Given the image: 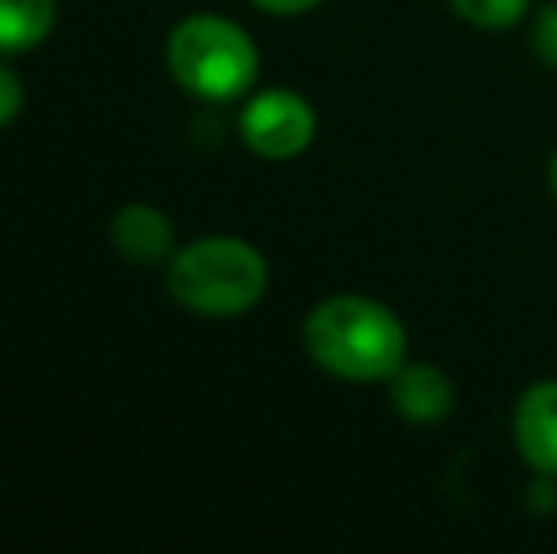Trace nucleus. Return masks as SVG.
<instances>
[{
  "instance_id": "1",
  "label": "nucleus",
  "mask_w": 557,
  "mask_h": 554,
  "mask_svg": "<svg viewBox=\"0 0 557 554\" xmlns=\"http://www.w3.org/2000/svg\"><path fill=\"white\" fill-rule=\"evenodd\" d=\"M304 349L334 380L387 384L410 361V331L391 304L360 293H337L308 311Z\"/></svg>"
},
{
  "instance_id": "2",
  "label": "nucleus",
  "mask_w": 557,
  "mask_h": 554,
  "mask_svg": "<svg viewBox=\"0 0 557 554\" xmlns=\"http://www.w3.org/2000/svg\"><path fill=\"white\" fill-rule=\"evenodd\" d=\"M168 288L186 311L206 319H235L258 308L270 288V262L255 244L209 236L171 259Z\"/></svg>"
},
{
  "instance_id": "3",
  "label": "nucleus",
  "mask_w": 557,
  "mask_h": 554,
  "mask_svg": "<svg viewBox=\"0 0 557 554\" xmlns=\"http://www.w3.org/2000/svg\"><path fill=\"white\" fill-rule=\"evenodd\" d=\"M258 46L224 15H190L168 38V69L190 96L209 103L243 99L258 81Z\"/></svg>"
},
{
  "instance_id": "4",
  "label": "nucleus",
  "mask_w": 557,
  "mask_h": 554,
  "mask_svg": "<svg viewBox=\"0 0 557 554\" xmlns=\"http://www.w3.org/2000/svg\"><path fill=\"white\" fill-rule=\"evenodd\" d=\"M319 130L315 107L288 88H265L247 99L239 114V134L262 160H296L311 148Z\"/></svg>"
},
{
  "instance_id": "5",
  "label": "nucleus",
  "mask_w": 557,
  "mask_h": 554,
  "mask_svg": "<svg viewBox=\"0 0 557 554\" xmlns=\"http://www.w3.org/2000/svg\"><path fill=\"white\" fill-rule=\"evenodd\" d=\"M512 444L531 475L557 479V380H535L512 407Z\"/></svg>"
},
{
  "instance_id": "6",
  "label": "nucleus",
  "mask_w": 557,
  "mask_h": 554,
  "mask_svg": "<svg viewBox=\"0 0 557 554\" xmlns=\"http://www.w3.org/2000/svg\"><path fill=\"white\" fill-rule=\"evenodd\" d=\"M391 407L398 418L410 426H436V421L451 418L455 410V380L447 377L441 365L429 361H406L395 377L387 380Z\"/></svg>"
},
{
  "instance_id": "7",
  "label": "nucleus",
  "mask_w": 557,
  "mask_h": 554,
  "mask_svg": "<svg viewBox=\"0 0 557 554\" xmlns=\"http://www.w3.org/2000/svg\"><path fill=\"white\" fill-rule=\"evenodd\" d=\"M171 221L156 206H125L111 224V244L129 262H160L171 255Z\"/></svg>"
},
{
  "instance_id": "8",
  "label": "nucleus",
  "mask_w": 557,
  "mask_h": 554,
  "mask_svg": "<svg viewBox=\"0 0 557 554\" xmlns=\"http://www.w3.org/2000/svg\"><path fill=\"white\" fill-rule=\"evenodd\" d=\"M58 20V0H0V50H35Z\"/></svg>"
},
{
  "instance_id": "9",
  "label": "nucleus",
  "mask_w": 557,
  "mask_h": 554,
  "mask_svg": "<svg viewBox=\"0 0 557 554\" xmlns=\"http://www.w3.org/2000/svg\"><path fill=\"white\" fill-rule=\"evenodd\" d=\"M447 8L478 30H512L528 20L535 0H447Z\"/></svg>"
},
{
  "instance_id": "10",
  "label": "nucleus",
  "mask_w": 557,
  "mask_h": 554,
  "mask_svg": "<svg viewBox=\"0 0 557 554\" xmlns=\"http://www.w3.org/2000/svg\"><path fill=\"white\" fill-rule=\"evenodd\" d=\"M528 46L543 69L557 73V0L535 4L528 15Z\"/></svg>"
},
{
  "instance_id": "11",
  "label": "nucleus",
  "mask_w": 557,
  "mask_h": 554,
  "mask_svg": "<svg viewBox=\"0 0 557 554\" xmlns=\"http://www.w3.org/2000/svg\"><path fill=\"white\" fill-rule=\"evenodd\" d=\"M23 107V81L8 65H0V130L20 114Z\"/></svg>"
},
{
  "instance_id": "12",
  "label": "nucleus",
  "mask_w": 557,
  "mask_h": 554,
  "mask_svg": "<svg viewBox=\"0 0 557 554\" xmlns=\"http://www.w3.org/2000/svg\"><path fill=\"white\" fill-rule=\"evenodd\" d=\"M255 8H262V12L270 15H304L311 12V8H319L323 0H250Z\"/></svg>"
},
{
  "instance_id": "13",
  "label": "nucleus",
  "mask_w": 557,
  "mask_h": 554,
  "mask_svg": "<svg viewBox=\"0 0 557 554\" xmlns=\"http://www.w3.org/2000/svg\"><path fill=\"white\" fill-rule=\"evenodd\" d=\"M546 190H550V198L557 201V148L550 152V163H546Z\"/></svg>"
}]
</instances>
